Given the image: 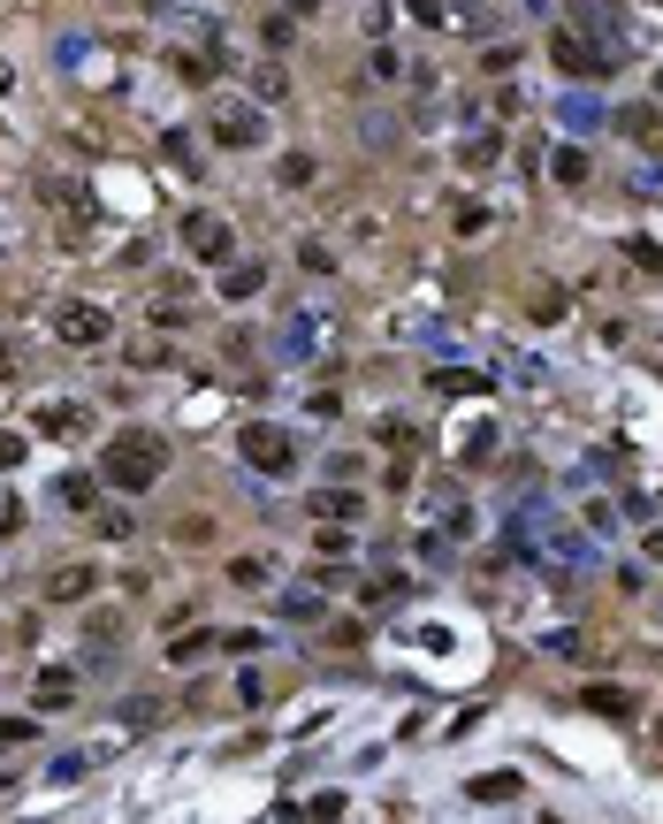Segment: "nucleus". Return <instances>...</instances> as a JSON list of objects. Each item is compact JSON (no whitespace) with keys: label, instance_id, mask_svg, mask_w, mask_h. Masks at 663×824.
Instances as JSON below:
<instances>
[{"label":"nucleus","instance_id":"obj_3","mask_svg":"<svg viewBox=\"0 0 663 824\" xmlns=\"http://www.w3.org/2000/svg\"><path fill=\"white\" fill-rule=\"evenodd\" d=\"M237 459L260 466V474H290V466H298V435L274 428V420H252V428L237 435Z\"/></svg>","mask_w":663,"mask_h":824},{"label":"nucleus","instance_id":"obj_21","mask_svg":"<svg viewBox=\"0 0 663 824\" xmlns=\"http://www.w3.org/2000/svg\"><path fill=\"white\" fill-rule=\"evenodd\" d=\"M282 618H321V596H313V588H290V596H282Z\"/></svg>","mask_w":663,"mask_h":824},{"label":"nucleus","instance_id":"obj_16","mask_svg":"<svg viewBox=\"0 0 663 824\" xmlns=\"http://www.w3.org/2000/svg\"><path fill=\"white\" fill-rule=\"evenodd\" d=\"M435 390H450V398H473V390H488V374H473V367H443V374H435Z\"/></svg>","mask_w":663,"mask_h":824},{"label":"nucleus","instance_id":"obj_9","mask_svg":"<svg viewBox=\"0 0 663 824\" xmlns=\"http://www.w3.org/2000/svg\"><path fill=\"white\" fill-rule=\"evenodd\" d=\"M31 702H39V710H69V702H76V680H69V672H39Z\"/></svg>","mask_w":663,"mask_h":824},{"label":"nucleus","instance_id":"obj_12","mask_svg":"<svg viewBox=\"0 0 663 824\" xmlns=\"http://www.w3.org/2000/svg\"><path fill=\"white\" fill-rule=\"evenodd\" d=\"M473 802H519V771H488V779H473Z\"/></svg>","mask_w":663,"mask_h":824},{"label":"nucleus","instance_id":"obj_28","mask_svg":"<svg viewBox=\"0 0 663 824\" xmlns=\"http://www.w3.org/2000/svg\"><path fill=\"white\" fill-rule=\"evenodd\" d=\"M656 92H663V76H656Z\"/></svg>","mask_w":663,"mask_h":824},{"label":"nucleus","instance_id":"obj_6","mask_svg":"<svg viewBox=\"0 0 663 824\" xmlns=\"http://www.w3.org/2000/svg\"><path fill=\"white\" fill-rule=\"evenodd\" d=\"M549 54H557V69H564V76H602V69H610L595 47L572 31V23H557V31H549Z\"/></svg>","mask_w":663,"mask_h":824},{"label":"nucleus","instance_id":"obj_26","mask_svg":"<svg viewBox=\"0 0 663 824\" xmlns=\"http://www.w3.org/2000/svg\"><path fill=\"white\" fill-rule=\"evenodd\" d=\"M0 741H31V718H0Z\"/></svg>","mask_w":663,"mask_h":824},{"label":"nucleus","instance_id":"obj_24","mask_svg":"<svg viewBox=\"0 0 663 824\" xmlns=\"http://www.w3.org/2000/svg\"><path fill=\"white\" fill-rule=\"evenodd\" d=\"M206 641H214V634H184V641H168V665H191V657H206Z\"/></svg>","mask_w":663,"mask_h":824},{"label":"nucleus","instance_id":"obj_1","mask_svg":"<svg viewBox=\"0 0 663 824\" xmlns=\"http://www.w3.org/2000/svg\"><path fill=\"white\" fill-rule=\"evenodd\" d=\"M160 474H168V443H160V435H115V443H107V481H115L123 496L153 488Z\"/></svg>","mask_w":663,"mask_h":824},{"label":"nucleus","instance_id":"obj_17","mask_svg":"<svg viewBox=\"0 0 663 824\" xmlns=\"http://www.w3.org/2000/svg\"><path fill=\"white\" fill-rule=\"evenodd\" d=\"M618 131H633L641 145H656V107H625V115H618Z\"/></svg>","mask_w":663,"mask_h":824},{"label":"nucleus","instance_id":"obj_22","mask_svg":"<svg viewBox=\"0 0 663 824\" xmlns=\"http://www.w3.org/2000/svg\"><path fill=\"white\" fill-rule=\"evenodd\" d=\"M488 161H496V131L465 137V168H488Z\"/></svg>","mask_w":663,"mask_h":824},{"label":"nucleus","instance_id":"obj_27","mask_svg":"<svg viewBox=\"0 0 663 824\" xmlns=\"http://www.w3.org/2000/svg\"><path fill=\"white\" fill-rule=\"evenodd\" d=\"M15 459H23V435H8V428H0V466H15Z\"/></svg>","mask_w":663,"mask_h":824},{"label":"nucleus","instance_id":"obj_20","mask_svg":"<svg viewBox=\"0 0 663 824\" xmlns=\"http://www.w3.org/2000/svg\"><path fill=\"white\" fill-rule=\"evenodd\" d=\"M588 702L610 710V718H625V710H633V694H625V687H588Z\"/></svg>","mask_w":663,"mask_h":824},{"label":"nucleus","instance_id":"obj_14","mask_svg":"<svg viewBox=\"0 0 663 824\" xmlns=\"http://www.w3.org/2000/svg\"><path fill=\"white\" fill-rule=\"evenodd\" d=\"M54 496H62L69 512H92V496H100V481H92V474H62V488H54Z\"/></svg>","mask_w":663,"mask_h":824},{"label":"nucleus","instance_id":"obj_8","mask_svg":"<svg viewBox=\"0 0 663 824\" xmlns=\"http://www.w3.org/2000/svg\"><path fill=\"white\" fill-rule=\"evenodd\" d=\"M321 321H329V313H290V329H282V351H298V359H305V351H321V337H329Z\"/></svg>","mask_w":663,"mask_h":824},{"label":"nucleus","instance_id":"obj_2","mask_svg":"<svg viewBox=\"0 0 663 824\" xmlns=\"http://www.w3.org/2000/svg\"><path fill=\"white\" fill-rule=\"evenodd\" d=\"M206 137H214L221 153H252V145H267L260 100H214V107H206Z\"/></svg>","mask_w":663,"mask_h":824},{"label":"nucleus","instance_id":"obj_7","mask_svg":"<svg viewBox=\"0 0 663 824\" xmlns=\"http://www.w3.org/2000/svg\"><path fill=\"white\" fill-rule=\"evenodd\" d=\"M92 588H100V573H92V565H69V573L46 580V596H54V604H84Z\"/></svg>","mask_w":663,"mask_h":824},{"label":"nucleus","instance_id":"obj_15","mask_svg":"<svg viewBox=\"0 0 663 824\" xmlns=\"http://www.w3.org/2000/svg\"><path fill=\"white\" fill-rule=\"evenodd\" d=\"M39 428H46V435H84V405H46Z\"/></svg>","mask_w":663,"mask_h":824},{"label":"nucleus","instance_id":"obj_19","mask_svg":"<svg viewBox=\"0 0 663 824\" xmlns=\"http://www.w3.org/2000/svg\"><path fill=\"white\" fill-rule=\"evenodd\" d=\"M458 451H465V459H488V451H496V428H488V420H480V428H465Z\"/></svg>","mask_w":663,"mask_h":824},{"label":"nucleus","instance_id":"obj_25","mask_svg":"<svg viewBox=\"0 0 663 824\" xmlns=\"http://www.w3.org/2000/svg\"><path fill=\"white\" fill-rule=\"evenodd\" d=\"M366 69H374V84H390V76H397V54H390V47H374V54H366Z\"/></svg>","mask_w":663,"mask_h":824},{"label":"nucleus","instance_id":"obj_18","mask_svg":"<svg viewBox=\"0 0 663 824\" xmlns=\"http://www.w3.org/2000/svg\"><path fill=\"white\" fill-rule=\"evenodd\" d=\"M549 168H557L564 184H580V176H588V153H580V145H557V161H549Z\"/></svg>","mask_w":663,"mask_h":824},{"label":"nucleus","instance_id":"obj_23","mask_svg":"<svg viewBox=\"0 0 663 824\" xmlns=\"http://www.w3.org/2000/svg\"><path fill=\"white\" fill-rule=\"evenodd\" d=\"M229 580H237V588H260V580H267V557H237V565H229Z\"/></svg>","mask_w":663,"mask_h":824},{"label":"nucleus","instance_id":"obj_13","mask_svg":"<svg viewBox=\"0 0 663 824\" xmlns=\"http://www.w3.org/2000/svg\"><path fill=\"white\" fill-rule=\"evenodd\" d=\"M313 519H359V496L351 488H321L313 496Z\"/></svg>","mask_w":663,"mask_h":824},{"label":"nucleus","instance_id":"obj_11","mask_svg":"<svg viewBox=\"0 0 663 824\" xmlns=\"http://www.w3.org/2000/svg\"><path fill=\"white\" fill-rule=\"evenodd\" d=\"M260 282H267V268H260V260H245V268H229V275H221V298L237 306V298H252Z\"/></svg>","mask_w":663,"mask_h":824},{"label":"nucleus","instance_id":"obj_10","mask_svg":"<svg viewBox=\"0 0 663 824\" xmlns=\"http://www.w3.org/2000/svg\"><path fill=\"white\" fill-rule=\"evenodd\" d=\"M252 100H260V107H274V100H290V69H252Z\"/></svg>","mask_w":663,"mask_h":824},{"label":"nucleus","instance_id":"obj_4","mask_svg":"<svg viewBox=\"0 0 663 824\" xmlns=\"http://www.w3.org/2000/svg\"><path fill=\"white\" fill-rule=\"evenodd\" d=\"M54 337L76 343V351H100V343L115 337V313L92 306V298H62V306H54Z\"/></svg>","mask_w":663,"mask_h":824},{"label":"nucleus","instance_id":"obj_5","mask_svg":"<svg viewBox=\"0 0 663 824\" xmlns=\"http://www.w3.org/2000/svg\"><path fill=\"white\" fill-rule=\"evenodd\" d=\"M184 245H191V253H199V260H229V253H237V229H229V222H221V214H184Z\"/></svg>","mask_w":663,"mask_h":824}]
</instances>
